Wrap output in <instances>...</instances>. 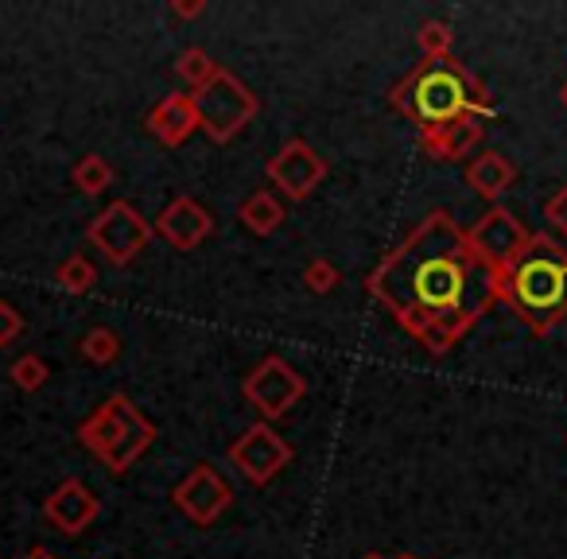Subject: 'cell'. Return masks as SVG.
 I'll use <instances>...</instances> for the list:
<instances>
[{
    "label": "cell",
    "instance_id": "cell-6",
    "mask_svg": "<svg viewBox=\"0 0 567 559\" xmlns=\"http://www.w3.org/2000/svg\"><path fill=\"white\" fill-rule=\"evenodd\" d=\"M86 241L94 245L110 265L125 268V265H133V260L144 252V245L152 241V221L144 218L133 203L117 198V203H110L86 226Z\"/></svg>",
    "mask_w": 567,
    "mask_h": 559
},
{
    "label": "cell",
    "instance_id": "cell-7",
    "mask_svg": "<svg viewBox=\"0 0 567 559\" xmlns=\"http://www.w3.org/2000/svg\"><path fill=\"white\" fill-rule=\"evenodd\" d=\"M308 393V381L303 373L296 370L292 362H284V358L268 354L265 362H257L241 381V396L260 412V420H280L296 408Z\"/></svg>",
    "mask_w": 567,
    "mask_h": 559
},
{
    "label": "cell",
    "instance_id": "cell-13",
    "mask_svg": "<svg viewBox=\"0 0 567 559\" xmlns=\"http://www.w3.org/2000/svg\"><path fill=\"white\" fill-rule=\"evenodd\" d=\"M156 234L164 237L172 249L190 252V249H198V245H203L206 237L214 234V218H210V210H206L203 203L179 195V198H172L164 210H159Z\"/></svg>",
    "mask_w": 567,
    "mask_h": 559
},
{
    "label": "cell",
    "instance_id": "cell-9",
    "mask_svg": "<svg viewBox=\"0 0 567 559\" xmlns=\"http://www.w3.org/2000/svg\"><path fill=\"white\" fill-rule=\"evenodd\" d=\"M292 455H296L292 443L284 439L272 424H265V420L245 427V432L229 443V463H234V470L241 474L245 482H252V486H268L284 466L292 463Z\"/></svg>",
    "mask_w": 567,
    "mask_h": 559
},
{
    "label": "cell",
    "instance_id": "cell-15",
    "mask_svg": "<svg viewBox=\"0 0 567 559\" xmlns=\"http://www.w3.org/2000/svg\"><path fill=\"white\" fill-rule=\"evenodd\" d=\"M486 136V125L482 117H458L443 128H432V133H420V148L427 152L432 159H463L471 156L474 148Z\"/></svg>",
    "mask_w": 567,
    "mask_h": 559
},
{
    "label": "cell",
    "instance_id": "cell-4",
    "mask_svg": "<svg viewBox=\"0 0 567 559\" xmlns=\"http://www.w3.org/2000/svg\"><path fill=\"white\" fill-rule=\"evenodd\" d=\"M79 439L90 455L102 458V466H110L113 474H125L128 466L156 443V424H152L128 396L117 393V396H110L94 416L82 420Z\"/></svg>",
    "mask_w": 567,
    "mask_h": 559
},
{
    "label": "cell",
    "instance_id": "cell-16",
    "mask_svg": "<svg viewBox=\"0 0 567 559\" xmlns=\"http://www.w3.org/2000/svg\"><path fill=\"white\" fill-rule=\"evenodd\" d=\"M513 179H517V164L509 156H502V152H482V156H474L466 164V187L474 195L489 198V203L502 198L513 187Z\"/></svg>",
    "mask_w": 567,
    "mask_h": 559
},
{
    "label": "cell",
    "instance_id": "cell-3",
    "mask_svg": "<svg viewBox=\"0 0 567 559\" xmlns=\"http://www.w3.org/2000/svg\"><path fill=\"white\" fill-rule=\"evenodd\" d=\"M502 303H509L536 334L567 319V249L548 234H533L520 260L502 276Z\"/></svg>",
    "mask_w": 567,
    "mask_h": 559
},
{
    "label": "cell",
    "instance_id": "cell-27",
    "mask_svg": "<svg viewBox=\"0 0 567 559\" xmlns=\"http://www.w3.org/2000/svg\"><path fill=\"white\" fill-rule=\"evenodd\" d=\"M172 12L179 20H195L206 12V0H172Z\"/></svg>",
    "mask_w": 567,
    "mask_h": 559
},
{
    "label": "cell",
    "instance_id": "cell-28",
    "mask_svg": "<svg viewBox=\"0 0 567 559\" xmlns=\"http://www.w3.org/2000/svg\"><path fill=\"white\" fill-rule=\"evenodd\" d=\"M24 559H55V556H51V551L48 548H32V551H28V556Z\"/></svg>",
    "mask_w": 567,
    "mask_h": 559
},
{
    "label": "cell",
    "instance_id": "cell-25",
    "mask_svg": "<svg viewBox=\"0 0 567 559\" xmlns=\"http://www.w3.org/2000/svg\"><path fill=\"white\" fill-rule=\"evenodd\" d=\"M20 331H24V315L9 300H0V350L12 346L20 339Z\"/></svg>",
    "mask_w": 567,
    "mask_h": 559
},
{
    "label": "cell",
    "instance_id": "cell-17",
    "mask_svg": "<svg viewBox=\"0 0 567 559\" xmlns=\"http://www.w3.org/2000/svg\"><path fill=\"white\" fill-rule=\"evenodd\" d=\"M237 221H241L249 234L268 237L284 226V203L272 195V190H252V195L237 206Z\"/></svg>",
    "mask_w": 567,
    "mask_h": 559
},
{
    "label": "cell",
    "instance_id": "cell-11",
    "mask_svg": "<svg viewBox=\"0 0 567 559\" xmlns=\"http://www.w3.org/2000/svg\"><path fill=\"white\" fill-rule=\"evenodd\" d=\"M172 501H175V509L190 520V525L210 528L214 520L234 505V489H229V482L221 478L210 463H198L195 470H190L187 478L172 489Z\"/></svg>",
    "mask_w": 567,
    "mask_h": 559
},
{
    "label": "cell",
    "instance_id": "cell-14",
    "mask_svg": "<svg viewBox=\"0 0 567 559\" xmlns=\"http://www.w3.org/2000/svg\"><path fill=\"white\" fill-rule=\"evenodd\" d=\"M144 128H148L164 148L187 144L190 136L198 133V110H195V102H190V94H167L164 102L148 113Z\"/></svg>",
    "mask_w": 567,
    "mask_h": 559
},
{
    "label": "cell",
    "instance_id": "cell-10",
    "mask_svg": "<svg viewBox=\"0 0 567 559\" xmlns=\"http://www.w3.org/2000/svg\"><path fill=\"white\" fill-rule=\"evenodd\" d=\"M265 175L284 198L303 203L316 195V187L327 179V159L311 148L308 141H288L272 159L265 164Z\"/></svg>",
    "mask_w": 567,
    "mask_h": 559
},
{
    "label": "cell",
    "instance_id": "cell-20",
    "mask_svg": "<svg viewBox=\"0 0 567 559\" xmlns=\"http://www.w3.org/2000/svg\"><path fill=\"white\" fill-rule=\"evenodd\" d=\"M79 354L86 358L90 365H113L121 358V339L110 327H90L79 339Z\"/></svg>",
    "mask_w": 567,
    "mask_h": 559
},
{
    "label": "cell",
    "instance_id": "cell-19",
    "mask_svg": "<svg viewBox=\"0 0 567 559\" xmlns=\"http://www.w3.org/2000/svg\"><path fill=\"white\" fill-rule=\"evenodd\" d=\"M55 284L63 288L66 296H86V292H94V284H97V268H94V260L82 257V252L66 257L63 265L55 268Z\"/></svg>",
    "mask_w": 567,
    "mask_h": 559
},
{
    "label": "cell",
    "instance_id": "cell-1",
    "mask_svg": "<svg viewBox=\"0 0 567 559\" xmlns=\"http://www.w3.org/2000/svg\"><path fill=\"white\" fill-rule=\"evenodd\" d=\"M365 292L427 350L447 354L497 300L502 280L447 210H432L365 280Z\"/></svg>",
    "mask_w": 567,
    "mask_h": 559
},
{
    "label": "cell",
    "instance_id": "cell-26",
    "mask_svg": "<svg viewBox=\"0 0 567 559\" xmlns=\"http://www.w3.org/2000/svg\"><path fill=\"white\" fill-rule=\"evenodd\" d=\"M544 218H548L551 229L567 241V183L548 198V203H544Z\"/></svg>",
    "mask_w": 567,
    "mask_h": 559
},
{
    "label": "cell",
    "instance_id": "cell-24",
    "mask_svg": "<svg viewBox=\"0 0 567 559\" xmlns=\"http://www.w3.org/2000/svg\"><path fill=\"white\" fill-rule=\"evenodd\" d=\"M339 280H342V272L331 265V260H311L308 268H303V288L308 292H316V296H327V292H334L339 288Z\"/></svg>",
    "mask_w": 567,
    "mask_h": 559
},
{
    "label": "cell",
    "instance_id": "cell-29",
    "mask_svg": "<svg viewBox=\"0 0 567 559\" xmlns=\"http://www.w3.org/2000/svg\"><path fill=\"white\" fill-rule=\"evenodd\" d=\"M559 102H564V110H567V82H564V90H559Z\"/></svg>",
    "mask_w": 567,
    "mask_h": 559
},
{
    "label": "cell",
    "instance_id": "cell-30",
    "mask_svg": "<svg viewBox=\"0 0 567 559\" xmlns=\"http://www.w3.org/2000/svg\"><path fill=\"white\" fill-rule=\"evenodd\" d=\"M362 559H385V556H378V551H370V556H362Z\"/></svg>",
    "mask_w": 567,
    "mask_h": 559
},
{
    "label": "cell",
    "instance_id": "cell-2",
    "mask_svg": "<svg viewBox=\"0 0 567 559\" xmlns=\"http://www.w3.org/2000/svg\"><path fill=\"white\" fill-rule=\"evenodd\" d=\"M393 105L409 121H416L420 133L443 128L458 117H494L486 86L455 59H424L401 86L393 90Z\"/></svg>",
    "mask_w": 567,
    "mask_h": 559
},
{
    "label": "cell",
    "instance_id": "cell-5",
    "mask_svg": "<svg viewBox=\"0 0 567 559\" xmlns=\"http://www.w3.org/2000/svg\"><path fill=\"white\" fill-rule=\"evenodd\" d=\"M190 102H195V110H198V133H206L214 144H229L260 110L257 94H252L237 74H229L226 66L214 74V82L195 90Z\"/></svg>",
    "mask_w": 567,
    "mask_h": 559
},
{
    "label": "cell",
    "instance_id": "cell-8",
    "mask_svg": "<svg viewBox=\"0 0 567 559\" xmlns=\"http://www.w3.org/2000/svg\"><path fill=\"white\" fill-rule=\"evenodd\" d=\"M466 237H471V249L478 252L482 265H486L497 280L517 265L520 252H525L528 241H533V234L520 226L517 214H509L505 206H489V210L466 229Z\"/></svg>",
    "mask_w": 567,
    "mask_h": 559
},
{
    "label": "cell",
    "instance_id": "cell-21",
    "mask_svg": "<svg viewBox=\"0 0 567 559\" xmlns=\"http://www.w3.org/2000/svg\"><path fill=\"white\" fill-rule=\"evenodd\" d=\"M218 71H221V66L214 63L203 48H187L179 59H175V74H179L190 90H203L206 82H214V74H218Z\"/></svg>",
    "mask_w": 567,
    "mask_h": 559
},
{
    "label": "cell",
    "instance_id": "cell-18",
    "mask_svg": "<svg viewBox=\"0 0 567 559\" xmlns=\"http://www.w3.org/2000/svg\"><path fill=\"white\" fill-rule=\"evenodd\" d=\"M71 183L82 190V195H105V190L113 187V164L105 156H97V152H90V156H82L79 164H74L71 172Z\"/></svg>",
    "mask_w": 567,
    "mask_h": 559
},
{
    "label": "cell",
    "instance_id": "cell-22",
    "mask_svg": "<svg viewBox=\"0 0 567 559\" xmlns=\"http://www.w3.org/2000/svg\"><path fill=\"white\" fill-rule=\"evenodd\" d=\"M416 43H420V55L424 59H451L455 32H451V24H443V20H427V24H420Z\"/></svg>",
    "mask_w": 567,
    "mask_h": 559
},
{
    "label": "cell",
    "instance_id": "cell-23",
    "mask_svg": "<svg viewBox=\"0 0 567 559\" xmlns=\"http://www.w3.org/2000/svg\"><path fill=\"white\" fill-rule=\"evenodd\" d=\"M9 373H12V385L24 389V393H40V389L48 385V377H51L48 362H43L40 354H24V358H17Z\"/></svg>",
    "mask_w": 567,
    "mask_h": 559
},
{
    "label": "cell",
    "instance_id": "cell-31",
    "mask_svg": "<svg viewBox=\"0 0 567 559\" xmlns=\"http://www.w3.org/2000/svg\"><path fill=\"white\" fill-rule=\"evenodd\" d=\"M396 559H416V556H396Z\"/></svg>",
    "mask_w": 567,
    "mask_h": 559
},
{
    "label": "cell",
    "instance_id": "cell-12",
    "mask_svg": "<svg viewBox=\"0 0 567 559\" xmlns=\"http://www.w3.org/2000/svg\"><path fill=\"white\" fill-rule=\"evenodd\" d=\"M97 513H102V501H97L94 489L79 478L59 482V486L51 489L48 501H43V517H48V525H55L59 532H66V536L86 532V528L97 520Z\"/></svg>",
    "mask_w": 567,
    "mask_h": 559
}]
</instances>
